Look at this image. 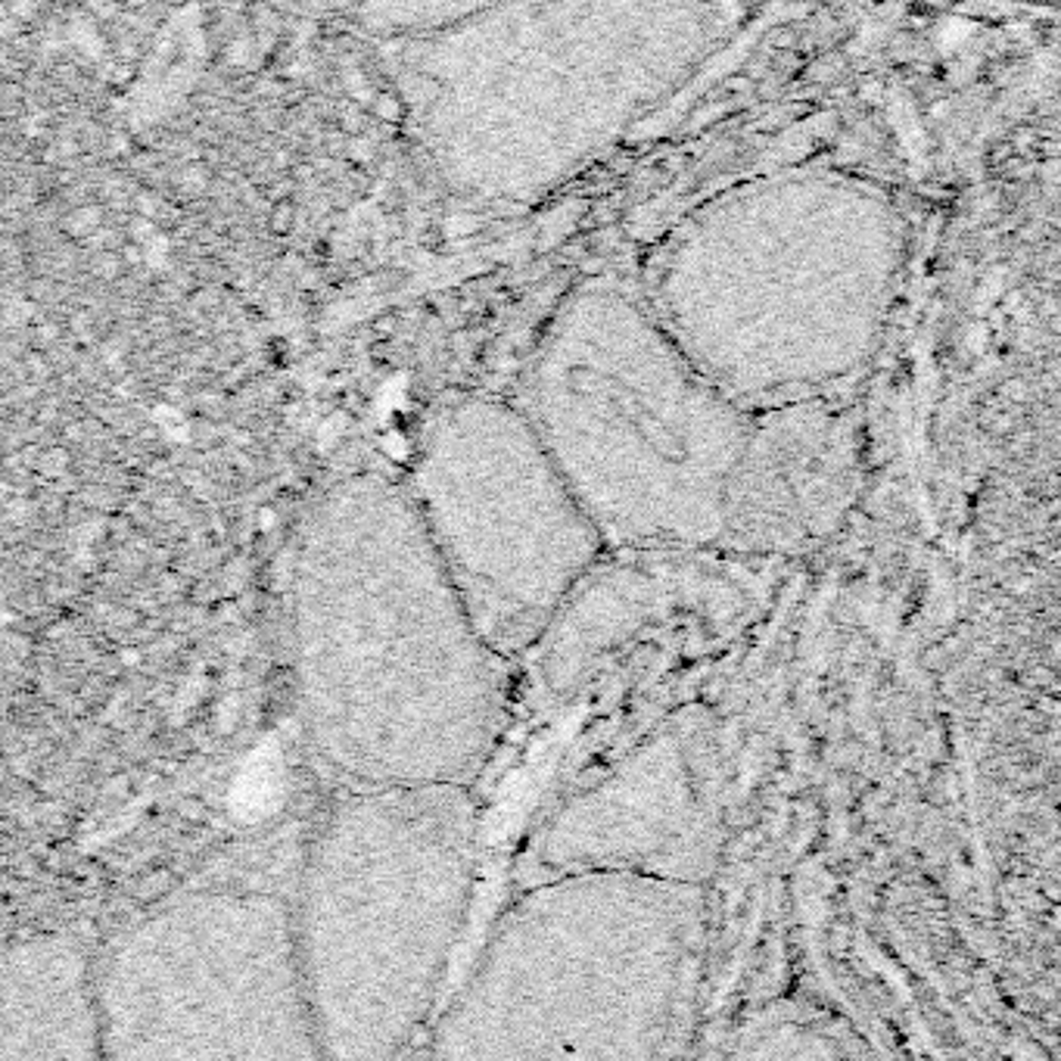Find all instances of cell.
Wrapping results in <instances>:
<instances>
[{
	"instance_id": "1",
	"label": "cell",
	"mask_w": 1061,
	"mask_h": 1061,
	"mask_svg": "<svg viewBox=\"0 0 1061 1061\" xmlns=\"http://www.w3.org/2000/svg\"><path fill=\"white\" fill-rule=\"evenodd\" d=\"M284 607L292 710L327 785L474 787L508 713V657L467 611L408 483H330L299 520Z\"/></svg>"
},
{
	"instance_id": "2",
	"label": "cell",
	"mask_w": 1061,
	"mask_h": 1061,
	"mask_svg": "<svg viewBox=\"0 0 1061 1061\" xmlns=\"http://www.w3.org/2000/svg\"><path fill=\"white\" fill-rule=\"evenodd\" d=\"M720 26L723 0H495L399 41V91L452 190L526 202L676 93Z\"/></svg>"
},
{
	"instance_id": "3",
	"label": "cell",
	"mask_w": 1061,
	"mask_h": 1061,
	"mask_svg": "<svg viewBox=\"0 0 1061 1061\" xmlns=\"http://www.w3.org/2000/svg\"><path fill=\"white\" fill-rule=\"evenodd\" d=\"M903 262L881 187L787 171L697 209L663 249L651 308L738 405L797 399L869 358Z\"/></svg>"
},
{
	"instance_id": "4",
	"label": "cell",
	"mask_w": 1061,
	"mask_h": 1061,
	"mask_svg": "<svg viewBox=\"0 0 1061 1061\" xmlns=\"http://www.w3.org/2000/svg\"><path fill=\"white\" fill-rule=\"evenodd\" d=\"M520 408L616 548L725 538L754 424L651 303L592 284L554 311Z\"/></svg>"
},
{
	"instance_id": "5",
	"label": "cell",
	"mask_w": 1061,
	"mask_h": 1061,
	"mask_svg": "<svg viewBox=\"0 0 1061 1061\" xmlns=\"http://www.w3.org/2000/svg\"><path fill=\"white\" fill-rule=\"evenodd\" d=\"M704 893L588 869L524 884L430 1028L436 1059H661L685 1040Z\"/></svg>"
},
{
	"instance_id": "6",
	"label": "cell",
	"mask_w": 1061,
	"mask_h": 1061,
	"mask_svg": "<svg viewBox=\"0 0 1061 1061\" xmlns=\"http://www.w3.org/2000/svg\"><path fill=\"white\" fill-rule=\"evenodd\" d=\"M470 785L337 787L303 837L296 931L321 1059L430 1033L477 872Z\"/></svg>"
},
{
	"instance_id": "7",
	"label": "cell",
	"mask_w": 1061,
	"mask_h": 1061,
	"mask_svg": "<svg viewBox=\"0 0 1061 1061\" xmlns=\"http://www.w3.org/2000/svg\"><path fill=\"white\" fill-rule=\"evenodd\" d=\"M303 837L209 865L109 940L103 1059H321L296 931Z\"/></svg>"
},
{
	"instance_id": "8",
	"label": "cell",
	"mask_w": 1061,
	"mask_h": 1061,
	"mask_svg": "<svg viewBox=\"0 0 1061 1061\" xmlns=\"http://www.w3.org/2000/svg\"><path fill=\"white\" fill-rule=\"evenodd\" d=\"M408 489L479 632L536 645L607 538L514 401L467 396L427 420Z\"/></svg>"
},
{
	"instance_id": "9",
	"label": "cell",
	"mask_w": 1061,
	"mask_h": 1061,
	"mask_svg": "<svg viewBox=\"0 0 1061 1061\" xmlns=\"http://www.w3.org/2000/svg\"><path fill=\"white\" fill-rule=\"evenodd\" d=\"M694 841L688 772L676 741L661 738L548 819L520 862V881L588 869L688 881Z\"/></svg>"
},
{
	"instance_id": "10",
	"label": "cell",
	"mask_w": 1061,
	"mask_h": 1061,
	"mask_svg": "<svg viewBox=\"0 0 1061 1061\" xmlns=\"http://www.w3.org/2000/svg\"><path fill=\"white\" fill-rule=\"evenodd\" d=\"M97 959L78 934L10 940L0 962V1061L103 1059Z\"/></svg>"
},
{
	"instance_id": "11",
	"label": "cell",
	"mask_w": 1061,
	"mask_h": 1061,
	"mask_svg": "<svg viewBox=\"0 0 1061 1061\" xmlns=\"http://www.w3.org/2000/svg\"><path fill=\"white\" fill-rule=\"evenodd\" d=\"M311 13L337 19L343 26L370 31L374 38L411 41L443 31L467 16L486 10L495 0H296Z\"/></svg>"
}]
</instances>
